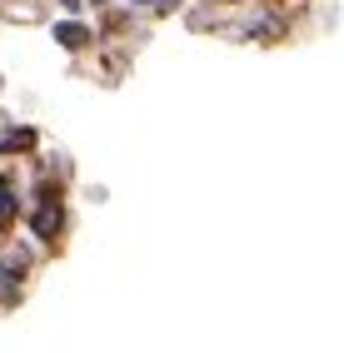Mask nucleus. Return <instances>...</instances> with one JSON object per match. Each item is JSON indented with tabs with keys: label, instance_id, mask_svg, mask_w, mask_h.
Masks as SVG:
<instances>
[{
	"label": "nucleus",
	"instance_id": "7ed1b4c3",
	"mask_svg": "<svg viewBox=\"0 0 344 353\" xmlns=\"http://www.w3.org/2000/svg\"><path fill=\"white\" fill-rule=\"evenodd\" d=\"M10 219H15V194L0 190V229H10Z\"/></svg>",
	"mask_w": 344,
	"mask_h": 353
},
{
	"label": "nucleus",
	"instance_id": "f03ea898",
	"mask_svg": "<svg viewBox=\"0 0 344 353\" xmlns=\"http://www.w3.org/2000/svg\"><path fill=\"white\" fill-rule=\"evenodd\" d=\"M55 40H60V45H70V50H80L90 35H85V26H60V30H55Z\"/></svg>",
	"mask_w": 344,
	"mask_h": 353
},
{
	"label": "nucleus",
	"instance_id": "f257e3e1",
	"mask_svg": "<svg viewBox=\"0 0 344 353\" xmlns=\"http://www.w3.org/2000/svg\"><path fill=\"white\" fill-rule=\"evenodd\" d=\"M60 199L55 194H45L40 199V209H35V234H40V239H55V234H60Z\"/></svg>",
	"mask_w": 344,
	"mask_h": 353
},
{
	"label": "nucleus",
	"instance_id": "20e7f679",
	"mask_svg": "<svg viewBox=\"0 0 344 353\" xmlns=\"http://www.w3.org/2000/svg\"><path fill=\"white\" fill-rule=\"evenodd\" d=\"M65 6H70V10H75V6H80V0H65Z\"/></svg>",
	"mask_w": 344,
	"mask_h": 353
}]
</instances>
